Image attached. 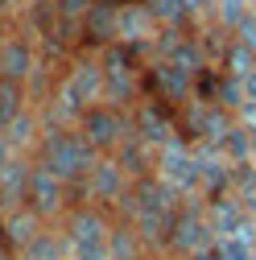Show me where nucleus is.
I'll list each match as a JSON object with an SVG mask.
<instances>
[{"label": "nucleus", "mask_w": 256, "mask_h": 260, "mask_svg": "<svg viewBox=\"0 0 256 260\" xmlns=\"http://www.w3.org/2000/svg\"><path fill=\"white\" fill-rule=\"evenodd\" d=\"M34 157L42 161V166H50L62 182H71L75 190L87 182L91 166L100 161V153L91 149V141L79 133V124H46Z\"/></svg>", "instance_id": "obj_1"}, {"label": "nucleus", "mask_w": 256, "mask_h": 260, "mask_svg": "<svg viewBox=\"0 0 256 260\" xmlns=\"http://www.w3.org/2000/svg\"><path fill=\"white\" fill-rule=\"evenodd\" d=\"M100 62H104V100L108 104L133 108V104L145 100V62H149V54L112 42V46L100 50Z\"/></svg>", "instance_id": "obj_2"}, {"label": "nucleus", "mask_w": 256, "mask_h": 260, "mask_svg": "<svg viewBox=\"0 0 256 260\" xmlns=\"http://www.w3.org/2000/svg\"><path fill=\"white\" fill-rule=\"evenodd\" d=\"M42 67H46L42 42L21 25V17H9L5 25H0V79L34 83V75Z\"/></svg>", "instance_id": "obj_3"}, {"label": "nucleus", "mask_w": 256, "mask_h": 260, "mask_svg": "<svg viewBox=\"0 0 256 260\" xmlns=\"http://www.w3.org/2000/svg\"><path fill=\"white\" fill-rule=\"evenodd\" d=\"M215 248V227L207 219V207L203 199H182L178 215H174V227H170V236H166V248L162 256L170 260H190V256H199Z\"/></svg>", "instance_id": "obj_4"}, {"label": "nucleus", "mask_w": 256, "mask_h": 260, "mask_svg": "<svg viewBox=\"0 0 256 260\" xmlns=\"http://www.w3.org/2000/svg\"><path fill=\"white\" fill-rule=\"evenodd\" d=\"M79 133L91 141L95 153H120L128 141H133V108H120V104H91L83 116H79Z\"/></svg>", "instance_id": "obj_5"}, {"label": "nucleus", "mask_w": 256, "mask_h": 260, "mask_svg": "<svg viewBox=\"0 0 256 260\" xmlns=\"http://www.w3.org/2000/svg\"><path fill=\"white\" fill-rule=\"evenodd\" d=\"M75 203H79V190H75L71 182H62L50 166H42V161L34 157L29 190H25V207L34 211L42 223H62V215H67Z\"/></svg>", "instance_id": "obj_6"}, {"label": "nucleus", "mask_w": 256, "mask_h": 260, "mask_svg": "<svg viewBox=\"0 0 256 260\" xmlns=\"http://www.w3.org/2000/svg\"><path fill=\"white\" fill-rule=\"evenodd\" d=\"M133 174H128V166L116 157V153H100V161L91 166V174H87V182L79 186V199H87V203H95V207H108L112 215H116V207L124 203V194L133 190Z\"/></svg>", "instance_id": "obj_7"}, {"label": "nucleus", "mask_w": 256, "mask_h": 260, "mask_svg": "<svg viewBox=\"0 0 256 260\" xmlns=\"http://www.w3.org/2000/svg\"><path fill=\"white\" fill-rule=\"evenodd\" d=\"M162 38V21L153 17L145 0H116V42L149 54Z\"/></svg>", "instance_id": "obj_8"}, {"label": "nucleus", "mask_w": 256, "mask_h": 260, "mask_svg": "<svg viewBox=\"0 0 256 260\" xmlns=\"http://www.w3.org/2000/svg\"><path fill=\"white\" fill-rule=\"evenodd\" d=\"M116 42V0H95L79 17V50H104Z\"/></svg>", "instance_id": "obj_9"}, {"label": "nucleus", "mask_w": 256, "mask_h": 260, "mask_svg": "<svg viewBox=\"0 0 256 260\" xmlns=\"http://www.w3.org/2000/svg\"><path fill=\"white\" fill-rule=\"evenodd\" d=\"M215 67H219L223 75H232V79H240V83H244V79H252V75H256V50H252V46H244L240 38H232V34H228V38L219 42Z\"/></svg>", "instance_id": "obj_10"}, {"label": "nucleus", "mask_w": 256, "mask_h": 260, "mask_svg": "<svg viewBox=\"0 0 256 260\" xmlns=\"http://www.w3.org/2000/svg\"><path fill=\"white\" fill-rule=\"evenodd\" d=\"M29 108H34V95H29V83H17V79H0V133L21 120Z\"/></svg>", "instance_id": "obj_11"}, {"label": "nucleus", "mask_w": 256, "mask_h": 260, "mask_svg": "<svg viewBox=\"0 0 256 260\" xmlns=\"http://www.w3.org/2000/svg\"><path fill=\"white\" fill-rule=\"evenodd\" d=\"M145 5L153 9L157 21H162V29H190V25H199L195 13L186 9V0H145Z\"/></svg>", "instance_id": "obj_12"}, {"label": "nucleus", "mask_w": 256, "mask_h": 260, "mask_svg": "<svg viewBox=\"0 0 256 260\" xmlns=\"http://www.w3.org/2000/svg\"><path fill=\"white\" fill-rule=\"evenodd\" d=\"M248 9H252V0H215V9H211V25L223 29V34H232Z\"/></svg>", "instance_id": "obj_13"}, {"label": "nucleus", "mask_w": 256, "mask_h": 260, "mask_svg": "<svg viewBox=\"0 0 256 260\" xmlns=\"http://www.w3.org/2000/svg\"><path fill=\"white\" fill-rule=\"evenodd\" d=\"M50 5H54V13H58V17L79 21V17H87V9L95 5V0H50Z\"/></svg>", "instance_id": "obj_14"}, {"label": "nucleus", "mask_w": 256, "mask_h": 260, "mask_svg": "<svg viewBox=\"0 0 256 260\" xmlns=\"http://www.w3.org/2000/svg\"><path fill=\"white\" fill-rule=\"evenodd\" d=\"M232 38H240L244 46H252V50H256V13H252V9L240 17V25L232 29Z\"/></svg>", "instance_id": "obj_15"}, {"label": "nucleus", "mask_w": 256, "mask_h": 260, "mask_svg": "<svg viewBox=\"0 0 256 260\" xmlns=\"http://www.w3.org/2000/svg\"><path fill=\"white\" fill-rule=\"evenodd\" d=\"M186 9L195 13V21H211V9H215V0H186Z\"/></svg>", "instance_id": "obj_16"}, {"label": "nucleus", "mask_w": 256, "mask_h": 260, "mask_svg": "<svg viewBox=\"0 0 256 260\" xmlns=\"http://www.w3.org/2000/svg\"><path fill=\"white\" fill-rule=\"evenodd\" d=\"M25 0H0V17H17Z\"/></svg>", "instance_id": "obj_17"}, {"label": "nucleus", "mask_w": 256, "mask_h": 260, "mask_svg": "<svg viewBox=\"0 0 256 260\" xmlns=\"http://www.w3.org/2000/svg\"><path fill=\"white\" fill-rule=\"evenodd\" d=\"M190 260H223V256H219V248H207V252H199V256H190Z\"/></svg>", "instance_id": "obj_18"}, {"label": "nucleus", "mask_w": 256, "mask_h": 260, "mask_svg": "<svg viewBox=\"0 0 256 260\" xmlns=\"http://www.w3.org/2000/svg\"><path fill=\"white\" fill-rule=\"evenodd\" d=\"M153 260H170V256H153Z\"/></svg>", "instance_id": "obj_19"}]
</instances>
